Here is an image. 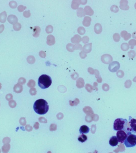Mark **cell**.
Segmentation results:
<instances>
[{"mask_svg":"<svg viewBox=\"0 0 136 153\" xmlns=\"http://www.w3.org/2000/svg\"><path fill=\"white\" fill-rule=\"evenodd\" d=\"M135 8L136 10V2L135 3Z\"/></svg>","mask_w":136,"mask_h":153,"instance_id":"cell-47","label":"cell"},{"mask_svg":"<svg viewBox=\"0 0 136 153\" xmlns=\"http://www.w3.org/2000/svg\"><path fill=\"white\" fill-rule=\"evenodd\" d=\"M129 45H130V48L133 49L134 47L136 45V40L135 39H131L129 42Z\"/></svg>","mask_w":136,"mask_h":153,"instance_id":"cell-27","label":"cell"},{"mask_svg":"<svg viewBox=\"0 0 136 153\" xmlns=\"http://www.w3.org/2000/svg\"><path fill=\"white\" fill-rule=\"evenodd\" d=\"M87 139H88L87 136L83 134L79 135L78 138V140L79 141V142H80L81 143H84V142H86L87 140Z\"/></svg>","mask_w":136,"mask_h":153,"instance_id":"cell-24","label":"cell"},{"mask_svg":"<svg viewBox=\"0 0 136 153\" xmlns=\"http://www.w3.org/2000/svg\"><path fill=\"white\" fill-rule=\"evenodd\" d=\"M132 134L129 131H118L117 132V138L118 139L119 142L121 143H124L125 141L129 135Z\"/></svg>","mask_w":136,"mask_h":153,"instance_id":"cell-5","label":"cell"},{"mask_svg":"<svg viewBox=\"0 0 136 153\" xmlns=\"http://www.w3.org/2000/svg\"><path fill=\"white\" fill-rule=\"evenodd\" d=\"M52 83V79L49 76L43 74L38 79L39 86L42 89H45L50 86Z\"/></svg>","mask_w":136,"mask_h":153,"instance_id":"cell-3","label":"cell"},{"mask_svg":"<svg viewBox=\"0 0 136 153\" xmlns=\"http://www.w3.org/2000/svg\"><path fill=\"white\" fill-rule=\"evenodd\" d=\"M7 14L6 12L4 11L0 14V22L2 23L6 22L7 20Z\"/></svg>","mask_w":136,"mask_h":153,"instance_id":"cell-23","label":"cell"},{"mask_svg":"<svg viewBox=\"0 0 136 153\" xmlns=\"http://www.w3.org/2000/svg\"><path fill=\"white\" fill-rule=\"evenodd\" d=\"M110 10L114 13H117L119 11V8H118V6L116 5H113L111 7Z\"/></svg>","mask_w":136,"mask_h":153,"instance_id":"cell-29","label":"cell"},{"mask_svg":"<svg viewBox=\"0 0 136 153\" xmlns=\"http://www.w3.org/2000/svg\"><path fill=\"white\" fill-rule=\"evenodd\" d=\"M73 49L74 51L76 50H81L82 49V45L79 43L75 44L73 46Z\"/></svg>","mask_w":136,"mask_h":153,"instance_id":"cell-35","label":"cell"},{"mask_svg":"<svg viewBox=\"0 0 136 153\" xmlns=\"http://www.w3.org/2000/svg\"><path fill=\"white\" fill-rule=\"evenodd\" d=\"M80 3L81 5H85L86 4L87 2V0H80Z\"/></svg>","mask_w":136,"mask_h":153,"instance_id":"cell-45","label":"cell"},{"mask_svg":"<svg viewBox=\"0 0 136 153\" xmlns=\"http://www.w3.org/2000/svg\"><path fill=\"white\" fill-rule=\"evenodd\" d=\"M113 39L115 42H118L120 40V35L118 33H115L113 35Z\"/></svg>","mask_w":136,"mask_h":153,"instance_id":"cell-30","label":"cell"},{"mask_svg":"<svg viewBox=\"0 0 136 153\" xmlns=\"http://www.w3.org/2000/svg\"><path fill=\"white\" fill-rule=\"evenodd\" d=\"M9 5V6L12 8H15L17 6V2L14 1H10Z\"/></svg>","mask_w":136,"mask_h":153,"instance_id":"cell-36","label":"cell"},{"mask_svg":"<svg viewBox=\"0 0 136 153\" xmlns=\"http://www.w3.org/2000/svg\"><path fill=\"white\" fill-rule=\"evenodd\" d=\"M128 1L127 0H121L119 7L122 10H128L129 9V7L128 5Z\"/></svg>","mask_w":136,"mask_h":153,"instance_id":"cell-9","label":"cell"},{"mask_svg":"<svg viewBox=\"0 0 136 153\" xmlns=\"http://www.w3.org/2000/svg\"><path fill=\"white\" fill-rule=\"evenodd\" d=\"M34 111L37 114L45 115L47 113L49 109L48 103L43 99H39L36 100L34 104Z\"/></svg>","mask_w":136,"mask_h":153,"instance_id":"cell-1","label":"cell"},{"mask_svg":"<svg viewBox=\"0 0 136 153\" xmlns=\"http://www.w3.org/2000/svg\"><path fill=\"white\" fill-rule=\"evenodd\" d=\"M81 40L84 44H86L89 42V38L87 36H85L82 37Z\"/></svg>","mask_w":136,"mask_h":153,"instance_id":"cell-37","label":"cell"},{"mask_svg":"<svg viewBox=\"0 0 136 153\" xmlns=\"http://www.w3.org/2000/svg\"><path fill=\"white\" fill-rule=\"evenodd\" d=\"M121 48L124 51H126L129 49L130 48L129 45L127 43H124L122 44Z\"/></svg>","mask_w":136,"mask_h":153,"instance_id":"cell-26","label":"cell"},{"mask_svg":"<svg viewBox=\"0 0 136 153\" xmlns=\"http://www.w3.org/2000/svg\"><path fill=\"white\" fill-rule=\"evenodd\" d=\"M85 13L84 10L82 8H79L77 10V15L78 17L82 18L85 16Z\"/></svg>","mask_w":136,"mask_h":153,"instance_id":"cell-22","label":"cell"},{"mask_svg":"<svg viewBox=\"0 0 136 153\" xmlns=\"http://www.w3.org/2000/svg\"><path fill=\"white\" fill-rule=\"evenodd\" d=\"M5 28V26L4 25H1L0 26V33H1L3 31Z\"/></svg>","mask_w":136,"mask_h":153,"instance_id":"cell-44","label":"cell"},{"mask_svg":"<svg viewBox=\"0 0 136 153\" xmlns=\"http://www.w3.org/2000/svg\"><path fill=\"white\" fill-rule=\"evenodd\" d=\"M121 36L123 38L125 41L128 40L131 37V35L130 33L127 32L126 31H123L121 33Z\"/></svg>","mask_w":136,"mask_h":153,"instance_id":"cell-13","label":"cell"},{"mask_svg":"<svg viewBox=\"0 0 136 153\" xmlns=\"http://www.w3.org/2000/svg\"><path fill=\"white\" fill-rule=\"evenodd\" d=\"M41 30V29L40 27H39L38 26H35L33 29V36L35 37H38Z\"/></svg>","mask_w":136,"mask_h":153,"instance_id":"cell-20","label":"cell"},{"mask_svg":"<svg viewBox=\"0 0 136 153\" xmlns=\"http://www.w3.org/2000/svg\"><path fill=\"white\" fill-rule=\"evenodd\" d=\"M94 30L95 33L98 34H101L102 31V27L101 25L99 23H97L95 25Z\"/></svg>","mask_w":136,"mask_h":153,"instance_id":"cell-19","label":"cell"},{"mask_svg":"<svg viewBox=\"0 0 136 153\" xmlns=\"http://www.w3.org/2000/svg\"><path fill=\"white\" fill-rule=\"evenodd\" d=\"M80 5V0H73L71 3V8L74 10H77L79 8V6Z\"/></svg>","mask_w":136,"mask_h":153,"instance_id":"cell-21","label":"cell"},{"mask_svg":"<svg viewBox=\"0 0 136 153\" xmlns=\"http://www.w3.org/2000/svg\"><path fill=\"white\" fill-rule=\"evenodd\" d=\"M53 30V28L51 25H48V26L46 27V29H45V31L47 34H51L52 33Z\"/></svg>","mask_w":136,"mask_h":153,"instance_id":"cell-32","label":"cell"},{"mask_svg":"<svg viewBox=\"0 0 136 153\" xmlns=\"http://www.w3.org/2000/svg\"><path fill=\"white\" fill-rule=\"evenodd\" d=\"M39 56L42 58H45L46 56V54L44 51H41L39 52Z\"/></svg>","mask_w":136,"mask_h":153,"instance_id":"cell-41","label":"cell"},{"mask_svg":"<svg viewBox=\"0 0 136 153\" xmlns=\"http://www.w3.org/2000/svg\"><path fill=\"white\" fill-rule=\"evenodd\" d=\"M55 37L52 35H49L47 38V43L49 46H52L55 44Z\"/></svg>","mask_w":136,"mask_h":153,"instance_id":"cell-10","label":"cell"},{"mask_svg":"<svg viewBox=\"0 0 136 153\" xmlns=\"http://www.w3.org/2000/svg\"><path fill=\"white\" fill-rule=\"evenodd\" d=\"M92 43L86 44L82 48L83 51L86 53H89L92 51Z\"/></svg>","mask_w":136,"mask_h":153,"instance_id":"cell-16","label":"cell"},{"mask_svg":"<svg viewBox=\"0 0 136 153\" xmlns=\"http://www.w3.org/2000/svg\"><path fill=\"white\" fill-rule=\"evenodd\" d=\"M77 32L80 35H84L86 32L85 29L83 27H79L77 29Z\"/></svg>","mask_w":136,"mask_h":153,"instance_id":"cell-28","label":"cell"},{"mask_svg":"<svg viewBox=\"0 0 136 153\" xmlns=\"http://www.w3.org/2000/svg\"><path fill=\"white\" fill-rule=\"evenodd\" d=\"M128 120L122 118H117L114 123V129L115 131H129ZM130 132V131H129Z\"/></svg>","mask_w":136,"mask_h":153,"instance_id":"cell-2","label":"cell"},{"mask_svg":"<svg viewBox=\"0 0 136 153\" xmlns=\"http://www.w3.org/2000/svg\"><path fill=\"white\" fill-rule=\"evenodd\" d=\"M27 62H28V63H29V64H33L35 63L36 59L34 56L30 55L27 57Z\"/></svg>","mask_w":136,"mask_h":153,"instance_id":"cell-25","label":"cell"},{"mask_svg":"<svg viewBox=\"0 0 136 153\" xmlns=\"http://www.w3.org/2000/svg\"><path fill=\"white\" fill-rule=\"evenodd\" d=\"M119 141L117 139V136H113L110 138L109 140V144L111 146H116L118 144Z\"/></svg>","mask_w":136,"mask_h":153,"instance_id":"cell-12","label":"cell"},{"mask_svg":"<svg viewBox=\"0 0 136 153\" xmlns=\"http://www.w3.org/2000/svg\"><path fill=\"white\" fill-rule=\"evenodd\" d=\"M84 11L86 14L88 16H92L94 12L92 8L90 6H86L84 9Z\"/></svg>","mask_w":136,"mask_h":153,"instance_id":"cell-18","label":"cell"},{"mask_svg":"<svg viewBox=\"0 0 136 153\" xmlns=\"http://www.w3.org/2000/svg\"><path fill=\"white\" fill-rule=\"evenodd\" d=\"M26 8V7H24V6L21 5L18 6V11L20 12L23 11Z\"/></svg>","mask_w":136,"mask_h":153,"instance_id":"cell-40","label":"cell"},{"mask_svg":"<svg viewBox=\"0 0 136 153\" xmlns=\"http://www.w3.org/2000/svg\"><path fill=\"white\" fill-rule=\"evenodd\" d=\"M91 21L92 19L90 17L85 16L82 21V24L85 27H89L91 24Z\"/></svg>","mask_w":136,"mask_h":153,"instance_id":"cell-15","label":"cell"},{"mask_svg":"<svg viewBox=\"0 0 136 153\" xmlns=\"http://www.w3.org/2000/svg\"><path fill=\"white\" fill-rule=\"evenodd\" d=\"M101 61L105 64H109L112 61L113 58L109 54H104L101 56Z\"/></svg>","mask_w":136,"mask_h":153,"instance_id":"cell-8","label":"cell"},{"mask_svg":"<svg viewBox=\"0 0 136 153\" xmlns=\"http://www.w3.org/2000/svg\"><path fill=\"white\" fill-rule=\"evenodd\" d=\"M132 36L133 38L136 39V32H135L132 34Z\"/></svg>","mask_w":136,"mask_h":153,"instance_id":"cell-46","label":"cell"},{"mask_svg":"<svg viewBox=\"0 0 136 153\" xmlns=\"http://www.w3.org/2000/svg\"><path fill=\"white\" fill-rule=\"evenodd\" d=\"M81 40H82V38L81 36L77 34V35H74V36L71 39V42L73 43L78 44L81 42Z\"/></svg>","mask_w":136,"mask_h":153,"instance_id":"cell-14","label":"cell"},{"mask_svg":"<svg viewBox=\"0 0 136 153\" xmlns=\"http://www.w3.org/2000/svg\"><path fill=\"white\" fill-rule=\"evenodd\" d=\"M136 55V52L134 50H130L128 52V56L130 59H134Z\"/></svg>","mask_w":136,"mask_h":153,"instance_id":"cell-31","label":"cell"},{"mask_svg":"<svg viewBox=\"0 0 136 153\" xmlns=\"http://www.w3.org/2000/svg\"><path fill=\"white\" fill-rule=\"evenodd\" d=\"M124 144L127 147H132L136 145V135L131 134L129 135Z\"/></svg>","mask_w":136,"mask_h":153,"instance_id":"cell-4","label":"cell"},{"mask_svg":"<svg viewBox=\"0 0 136 153\" xmlns=\"http://www.w3.org/2000/svg\"><path fill=\"white\" fill-rule=\"evenodd\" d=\"M73 46L74 45L71 43H69L66 46V49L68 51H69L70 52H73L74 51L73 50Z\"/></svg>","mask_w":136,"mask_h":153,"instance_id":"cell-34","label":"cell"},{"mask_svg":"<svg viewBox=\"0 0 136 153\" xmlns=\"http://www.w3.org/2000/svg\"><path fill=\"white\" fill-rule=\"evenodd\" d=\"M88 71L90 73H91V74H93L94 72V70H93V69H92V68L89 67L88 69Z\"/></svg>","mask_w":136,"mask_h":153,"instance_id":"cell-43","label":"cell"},{"mask_svg":"<svg viewBox=\"0 0 136 153\" xmlns=\"http://www.w3.org/2000/svg\"><path fill=\"white\" fill-rule=\"evenodd\" d=\"M120 65L117 61H113L110 63L109 66V69L111 72H115L119 69Z\"/></svg>","mask_w":136,"mask_h":153,"instance_id":"cell-7","label":"cell"},{"mask_svg":"<svg viewBox=\"0 0 136 153\" xmlns=\"http://www.w3.org/2000/svg\"><path fill=\"white\" fill-rule=\"evenodd\" d=\"M128 122L130 132L132 133H136V119L132 118L131 116H129Z\"/></svg>","mask_w":136,"mask_h":153,"instance_id":"cell-6","label":"cell"},{"mask_svg":"<svg viewBox=\"0 0 136 153\" xmlns=\"http://www.w3.org/2000/svg\"><path fill=\"white\" fill-rule=\"evenodd\" d=\"M81 59H84L87 56V55L86 53L84 52L83 51H81L79 53Z\"/></svg>","mask_w":136,"mask_h":153,"instance_id":"cell-38","label":"cell"},{"mask_svg":"<svg viewBox=\"0 0 136 153\" xmlns=\"http://www.w3.org/2000/svg\"><path fill=\"white\" fill-rule=\"evenodd\" d=\"M117 75L119 77H122L124 76V72L122 70H120L117 72Z\"/></svg>","mask_w":136,"mask_h":153,"instance_id":"cell-42","label":"cell"},{"mask_svg":"<svg viewBox=\"0 0 136 153\" xmlns=\"http://www.w3.org/2000/svg\"><path fill=\"white\" fill-rule=\"evenodd\" d=\"M21 25L19 23H17L13 26V29L14 30L16 31L20 30L21 28Z\"/></svg>","mask_w":136,"mask_h":153,"instance_id":"cell-33","label":"cell"},{"mask_svg":"<svg viewBox=\"0 0 136 153\" xmlns=\"http://www.w3.org/2000/svg\"><path fill=\"white\" fill-rule=\"evenodd\" d=\"M90 131V128L86 125H82L80 127L79 132L80 134H87Z\"/></svg>","mask_w":136,"mask_h":153,"instance_id":"cell-17","label":"cell"},{"mask_svg":"<svg viewBox=\"0 0 136 153\" xmlns=\"http://www.w3.org/2000/svg\"><path fill=\"white\" fill-rule=\"evenodd\" d=\"M8 21L12 24H15L18 23V19L17 17L14 15H10L8 17Z\"/></svg>","mask_w":136,"mask_h":153,"instance_id":"cell-11","label":"cell"},{"mask_svg":"<svg viewBox=\"0 0 136 153\" xmlns=\"http://www.w3.org/2000/svg\"><path fill=\"white\" fill-rule=\"evenodd\" d=\"M23 15L26 18H29V17H30L31 16V13H30L29 10H28V11H26L24 12L23 13Z\"/></svg>","mask_w":136,"mask_h":153,"instance_id":"cell-39","label":"cell"}]
</instances>
